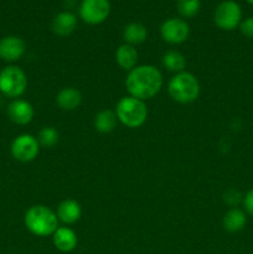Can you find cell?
Segmentation results:
<instances>
[{"label": "cell", "mask_w": 253, "mask_h": 254, "mask_svg": "<svg viewBox=\"0 0 253 254\" xmlns=\"http://www.w3.org/2000/svg\"><path fill=\"white\" fill-rule=\"evenodd\" d=\"M213 21L218 29L223 31H232L237 29L242 21V9L233 0H225L216 7Z\"/></svg>", "instance_id": "obj_6"}, {"label": "cell", "mask_w": 253, "mask_h": 254, "mask_svg": "<svg viewBox=\"0 0 253 254\" xmlns=\"http://www.w3.org/2000/svg\"><path fill=\"white\" fill-rule=\"evenodd\" d=\"M34 107L24 99H14L7 106V116L12 123L17 126H26L34 118Z\"/></svg>", "instance_id": "obj_11"}, {"label": "cell", "mask_w": 253, "mask_h": 254, "mask_svg": "<svg viewBox=\"0 0 253 254\" xmlns=\"http://www.w3.org/2000/svg\"><path fill=\"white\" fill-rule=\"evenodd\" d=\"M160 35L165 42L170 45H180L189 39L190 27L189 24L179 17H170L160 26Z\"/></svg>", "instance_id": "obj_8"}, {"label": "cell", "mask_w": 253, "mask_h": 254, "mask_svg": "<svg viewBox=\"0 0 253 254\" xmlns=\"http://www.w3.org/2000/svg\"><path fill=\"white\" fill-rule=\"evenodd\" d=\"M241 200H242V196H241V193L238 192V191L228 190L227 192L225 193V201L227 203H230V205L236 206Z\"/></svg>", "instance_id": "obj_24"}, {"label": "cell", "mask_w": 253, "mask_h": 254, "mask_svg": "<svg viewBox=\"0 0 253 254\" xmlns=\"http://www.w3.org/2000/svg\"><path fill=\"white\" fill-rule=\"evenodd\" d=\"M243 205H245V208L248 215H251L253 217V189H251L246 193L245 197H243Z\"/></svg>", "instance_id": "obj_25"}, {"label": "cell", "mask_w": 253, "mask_h": 254, "mask_svg": "<svg viewBox=\"0 0 253 254\" xmlns=\"http://www.w3.org/2000/svg\"><path fill=\"white\" fill-rule=\"evenodd\" d=\"M40 144L35 136L30 134H21L16 136L11 143V154L16 160L29 163L35 160L39 155Z\"/></svg>", "instance_id": "obj_9"}, {"label": "cell", "mask_w": 253, "mask_h": 254, "mask_svg": "<svg viewBox=\"0 0 253 254\" xmlns=\"http://www.w3.org/2000/svg\"><path fill=\"white\" fill-rule=\"evenodd\" d=\"M37 141L40 144V148H54L57 143H59V131L54 128V127H45L40 130L39 135H37Z\"/></svg>", "instance_id": "obj_21"}, {"label": "cell", "mask_w": 253, "mask_h": 254, "mask_svg": "<svg viewBox=\"0 0 253 254\" xmlns=\"http://www.w3.org/2000/svg\"><path fill=\"white\" fill-rule=\"evenodd\" d=\"M238 27H240L243 36L248 37V39H253V16L242 20Z\"/></svg>", "instance_id": "obj_23"}, {"label": "cell", "mask_w": 253, "mask_h": 254, "mask_svg": "<svg viewBox=\"0 0 253 254\" xmlns=\"http://www.w3.org/2000/svg\"><path fill=\"white\" fill-rule=\"evenodd\" d=\"M57 218L64 225H73L77 221H79L82 216V208L77 201L66 198L61 201L57 207Z\"/></svg>", "instance_id": "obj_14"}, {"label": "cell", "mask_w": 253, "mask_h": 254, "mask_svg": "<svg viewBox=\"0 0 253 254\" xmlns=\"http://www.w3.org/2000/svg\"><path fill=\"white\" fill-rule=\"evenodd\" d=\"M111 14L109 0H82L79 4V17L88 25H99Z\"/></svg>", "instance_id": "obj_7"}, {"label": "cell", "mask_w": 253, "mask_h": 254, "mask_svg": "<svg viewBox=\"0 0 253 254\" xmlns=\"http://www.w3.org/2000/svg\"><path fill=\"white\" fill-rule=\"evenodd\" d=\"M26 51V45L17 36H6L0 40V59L6 62H15L21 59Z\"/></svg>", "instance_id": "obj_10"}, {"label": "cell", "mask_w": 253, "mask_h": 254, "mask_svg": "<svg viewBox=\"0 0 253 254\" xmlns=\"http://www.w3.org/2000/svg\"><path fill=\"white\" fill-rule=\"evenodd\" d=\"M117 123H118V118H117L116 112L111 111V109H103L97 116L94 117V128L97 131L102 134H108L116 129Z\"/></svg>", "instance_id": "obj_19"}, {"label": "cell", "mask_w": 253, "mask_h": 254, "mask_svg": "<svg viewBox=\"0 0 253 254\" xmlns=\"http://www.w3.org/2000/svg\"><path fill=\"white\" fill-rule=\"evenodd\" d=\"M246 1H247V2H248V4L253 5V0H246Z\"/></svg>", "instance_id": "obj_26"}, {"label": "cell", "mask_w": 253, "mask_h": 254, "mask_svg": "<svg viewBox=\"0 0 253 254\" xmlns=\"http://www.w3.org/2000/svg\"><path fill=\"white\" fill-rule=\"evenodd\" d=\"M200 82L190 72H180L176 73L169 81L168 92L169 96L180 104H189L195 102L200 96Z\"/></svg>", "instance_id": "obj_3"}, {"label": "cell", "mask_w": 253, "mask_h": 254, "mask_svg": "<svg viewBox=\"0 0 253 254\" xmlns=\"http://www.w3.org/2000/svg\"><path fill=\"white\" fill-rule=\"evenodd\" d=\"M247 223V216L242 210L237 207H232L225 213L222 218V226L227 232L236 233L245 228Z\"/></svg>", "instance_id": "obj_17"}, {"label": "cell", "mask_w": 253, "mask_h": 254, "mask_svg": "<svg viewBox=\"0 0 253 254\" xmlns=\"http://www.w3.org/2000/svg\"><path fill=\"white\" fill-rule=\"evenodd\" d=\"M139 55L134 46L128 44H123L117 49L116 51V61L121 68L126 71H131L138 64Z\"/></svg>", "instance_id": "obj_16"}, {"label": "cell", "mask_w": 253, "mask_h": 254, "mask_svg": "<svg viewBox=\"0 0 253 254\" xmlns=\"http://www.w3.org/2000/svg\"><path fill=\"white\" fill-rule=\"evenodd\" d=\"M114 112L118 122H121L126 128H139L148 119V107L145 102L131 96L119 99Z\"/></svg>", "instance_id": "obj_4"}, {"label": "cell", "mask_w": 253, "mask_h": 254, "mask_svg": "<svg viewBox=\"0 0 253 254\" xmlns=\"http://www.w3.org/2000/svg\"><path fill=\"white\" fill-rule=\"evenodd\" d=\"M148 37V30L140 22H130L123 30V39L126 44L135 47L136 45L143 44Z\"/></svg>", "instance_id": "obj_18"}, {"label": "cell", "mask_w": 253, "mask_h": 254, "mask_svg": "<svg viewBox=\"0 0 253 254\" xmlns=\"http://www.w3.org/2000/svg\"><path fill=\"white\" fill-rule=\"evenodd\" d=\"M126 87L129 96L145 102L160 92L163 74L153 64H140L129 71Z\"/></svg>", "instance_id": "obj_1"}, {"label": "cell", "mask_w": 253, "mask_h": 254, "mask_svg": "<svg viewBox=\"0 0 253 254\" xmlns=\"http://www.w3.org/2000/svg\"><path fill=\"white\" fill-rule=\"evenodd\" d=\"M27 230L37 237L52 236L59 228V218L55 211L44 205L31 206L24 217Z\"/></svg>", "instance_id": "obj_2"}, {"label": "cell", "mask_w": 253, "mask_h": 254, "mask_svg": "<svg viewBox=\"0 0 253 254\" xmlns=\"http://www.w3.org/2000/svg\"><path fill=\"white\" fill-rule=\"evenodd\" d=\"M52 242L60 252H72L77 247L78 238L76 232L69 227H59L52 235Z\"/></svg>", "instance_id": "obj_13"}, {"label": "cell", "mask_w": 253, "mask_h": 254, "mask_svg": "<svg viewBox=\"0 0 253 254\" xmlns=\"http://www.w3.org/2000/svg\"><path fill=\"white\" fill-rule=\"evenodd\" d=\"M201 0H178V11L183 17H193L198 14Z\"/></svg>", "instance_id": "obj_22"}, {"label": "cell", "mask_w": 253, "mask_h": 254, "mask_svg": "<svg viewBox=\"0 0 253 254\" xmlns=\"http://www.w3.org/2000/svg\"><path fill=\"white\" fill-rule=\"evenodd\" d=\"M56 103L62 111H74L82 103V94L73 87L62 88L56 96Z\"/></svg>", "instance_id": "obj_15"}, {"label": "cell", "mask_w": 253, "mask_h": 254, "mask_svg": "<svg viewBox=\"0 0 253 254\" xmlns=\"http://www.w3.org/2000/svg\"><path fill=\"white\" fill-rule=\"evenodd\" d=\"M27 88V77L17 66H7L0 72V92L9 98L22 96Z\"/></svg>", "instance_id": "obj_5"}, {"label": "cell", "mask_w": 253, "mask_h": 254, "mask_svg": "<svg viewBox=\"0 0 253 254\" xmlns=\"http://www.w3.org/2000/svg\"><path fill=\"white\" fill-rule=\"evenodd\" d=\"M77 16L72 11H61L54 17L51 29L55 35L60 37H67L76 30Z\"/></svg>", "instance_id": "obj_12"}, {"label": "cell", "mask_w": 253, "mask_h": 254, "mask_svg": "<svg viewBox=\"0 0 253 254\" xmlns=\"http://www.w3.org/2000/svg\"><path fill=\"white\" fill-rule=\"evenodd\" d=\"M163 66L168 71L174 72V73H180L185 71L186 67V59L181 52L171 50L168 51L163 56Z\"/></svg>", "instance_id": "obj_20"}]
</instances>
